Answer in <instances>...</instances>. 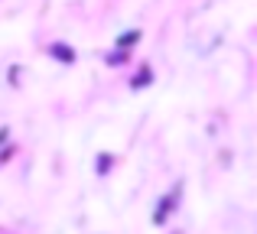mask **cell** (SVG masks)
<instances>
[{
  "mask_svg": "<svg viewBox=\"0 0 257 234\" xmlns=\"http://www.w3.org/2000/svg\"><path fill=\"white\" fill-rule=\"evenodd\" d=\"M52 56H56V59H62V62H72V59H75V56H72V52L69 49H65V46H52Z\"/></svg>",
  "mask_w": 257,
  "mask_h": 234,
  "instance_id": "obj_1",
  "label": "cell"
}]
</instances>
